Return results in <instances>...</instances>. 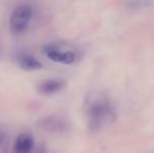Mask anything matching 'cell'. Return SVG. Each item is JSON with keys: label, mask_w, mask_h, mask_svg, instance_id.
Masks as SVG:
<instances>
[{"label": "cell", "mask_w": 154, "mask_h": 153, "mask_svg": "<svg viewBox=\"0 0 154 153\" xmlns=\"http://www.w3.org/2000/svg\"><path fill=\"white\" fill-rule=\"evenodd\" d=\"M18 64L25 72H36L42 68V63L29 54H23L18 58Z\"/></svg>", "instance_id": "cell-7"}, {"label": "cell", "mask_w": 154, "mask_h": 153, "mask_svg": "<svg viewBox=\"0 0 154 153\" xmlns=\"http://www.w3.org/2000/svg\"><path fill=\"white\" fill-rule=\"evenodd\" d=\"M5 139H6L5 133H4L3 131L0 130V148H1L2 146L4 145V143H5Z\"/></svg>", "instance_id": "cell-8"}, {"label": "cell", "mask_w": 154, "mask_h": 153, "mask_svg": "<svg viewBox=\"0 0 154 153\" xmlns=\"http://www.w3.org/2000/svg\"><path fill=\"white\" fill-rule=\"evenodd\" d=\"M38 129L51 134H64L69 130V124L66 120L58 115H45L36 122Z\"/></svg>", "instance_id": "cell-3"}, {"label": "cell", "mask_w": 154, "mask_h": 153, "mask_svg": "<svg viewBox=\"0 0 154 153\" xmlns=\"http://www.w3.org/2000/svg\"><path fill=\"white\" fill-rule=\"evenodd\" d=\"M35 146V139L29 133H20L15 141L14 150L17 153H29L32 151Z\"/></svg>", "instance_id": "cell-6"}, {"label": "cell", "mask_w": 154, "mask_h": 153, "mask_svg": "<svg viewBox=\"0 0 154 153\" xmlns=\"http://www.w3.org/2000/svg\"><path fill=\"white\" fill-rule=\"evenodd\" d=\"M65 87V82L60 79H48L43 80L39 82L36 86V89L38 93L42 96H49L56 92H59L60 90Z\"/></svg>", "instance_id": "cell-5"}, {"label": "cell", "mask_w": 154, "mask_h": 153, "mask_svg": "<svg viewBox=\"0 0 154 153\" xmlns=\"http://www.w3.org/2000/svg\"><path fill=\"white\" fill-rule=\"evenodd\" d=\"M32 16V8L29 4H21L14 10L10 19L11 31L14 34H20L29 26Z\"/></svg>", "instance_id": "cell-2"}, {"label": "cell", "mask_w": 154, "mask_h": 153, "mask_svg": "<svg viewBox=\"0 0 154 153\" xmlns=\"http://www.w3.org/2000/svg\"><path fill=\"white\" fill-rule=\"evenodd\" d=\"M45 56L51 61L61 64H71L75 61V54L71 50H63L55 44H47L43 47Z\"/></svg>", "instance_id": "cell-4"}, {"label": "cell", "mask_w": 154, "mask_h": 153, "mask_svg": "<svg viewBox=\"0 0 154 153\" xmlns=\"http://www.w3.org/2000/svg\"><path fill=\"white\" fill-rule=\"evenodd\" d=\"M88 127L92 132L112 124L116 115L110 101L104 96H94L87 103Z\"/></svg>", "instance_id": "cell-1"}]
</instances>
